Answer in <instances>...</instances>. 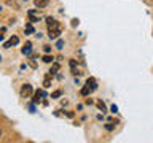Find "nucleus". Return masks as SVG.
<instances>
[{"mask_svg": "<svg viewBox=\"0 0 153 143\" xmlns=\"http://www.w3.org/2000/svg\"><path fill=\"white\" fill-rule=\"evenodd\" d=\"M46 26H48V33H50V38L51 40H56L57 37L61 35V24L53 18H48L46 19Z\"/></svg>", "mask_w": 153, "mask_h": 143, "instance_id": "nucleus-1", "label": "nucleus"}, {"mask_svg": "<svg viewBox=\"0 0 153 143\" xmlns=\"http://www.w3.org/2000/svg\"><path fill=\"white\" fill-rule=\"evenodd\" d=\"M97 89V81H96V78H91L86 81V84L83 86V89H81V95H89L91 92H94V91Z\"/></svg>", "mask_w": 153, "mask_h": 143, "instance_id": "nucleus-2", "label": "nucleus"}, {"mask_svg": "<svg viewBox=\"0 0 153 143\" xmlns=\"http://www.w3.org/2000/svg\"><path fill=\"white\" fill-rule=\"evenodd\" d=\"M18 43H19V38H18L16 35H13L8 41H5V43H3V48H7V49H8V48H11V46H14V45H18Z\"/></svg>", "mask_w": 153, "mask_h": 143, "instance_id": "nucleus-3", "label": "nucleus"}, {"mask_svg": "<svg viewBox=\"0 0 153 143\" xmlns=\"http://www.w3.org/2000/svg\"><path fill=\"white\" fill-rule=\"evenodd\" d=\"M30 94H32V86L30 84H24L21 88V95L22 97H29Z\"/></svg>", "mask_w": 153, "mask_h": 143, "instance_id": "nucleus-4", "label": "nucleus"}, {"mask_svg": "<svg viewBox=\"0 0 153 143\" xmlns=\"http://www.w3.org/2000/svg\"><path fill=\"white\" fill-rule=\"evenodd\" d=\"M29 18H30L32 22H37L38 19H40V14H38L37 11H33V10H30V11H29Z\"/></svg>", "mask_w": 153, "mask_h": 143, "instance_id": "nucleus-5", "label": "nucleus"}, {"mask_svg": "<svg viewBox=\"0 0 153 143\" xmlns=\"http://www.w3.org/2000/svg\"><path fill=\"white\" fill-rule=\"evenodd\" d=\"M40 97H46L45 91H38V92H35V95H33V103L40 102Z\"/></svg>", "mask_w": 153, "mask_h": 143, "instance_id": "nucleus-6", "label": "nucleus"}, {"mask_svg": "<svg viewBox=\"0 0 153 143\" xmlns=\"http://www.w3.org/2000/svg\"><path fill=\"white\" fill-rule=\"evenodd\" d=\"M30 52H32V43H26V46H24L22 48V54L24 56H29V54H30Z\"/></svg>", "mask_w": 153, "mask_h": 143, "instance_id": "nucleus-7", "label": "nucleus"}, {"mask_svg": "<svg viewBox=\"0 0 153 143\" xmlns=\"http://www.w3.org/2000/svg\"><path fill=\"white\" fill-rule=\"evenodd\" d=\"M48 2H50V0H35V5L38 8H45L48 5Z\"/></svg>", "mask_w": 153, "mask_h": 143, "instance_id": "nucleus-8", "label": "nucleus"}, {"mask_svg": "<svg viewBox=\"0 0 153 143\" xmlns=\"http://www.w3.org/2000/svg\"><path fill=\"white\" fill-rule=\"evenodd\" d=\"M35 30H33V27H32V24H27L26 26V33H33Z\"/></svg>", "mask_w": 153, "mask_h": 143, "instance_id": "nucleus-9", "label": "nucleus"}, {"mask_svg": "<svg viewBox=\"0 0 153 143\" xmlns=\"http://www.w3.org/2000/svg\"><path fill=\"white\" fill-rule=\"evenodd\" d=\"M43 62H46V64H51V62H53V56H45V57H43Z\"/></svg>", "mask_w": 153, "mask_h": 143, "instance_id": "nucleus-10", "label": "nucleus"}, {"mask_svg": "<svg viewBox=\"0 0 153 143\" xmlns=\"http://www.w3.org/2000/svg\"><path fill=\"white\" fill-rule=\"evenodd\" d=\"M62 46H64V41H62V40H57V41H56V48H57V49H62Z\"/></svg>", "mask_w": 153, "mask_h": 143, "instance_id": "nucleus-11", "label": "nucleus"}, {"mask_svg": "<svg viewBox=\"0 0 153 143\" xmlns=\"http://www.w3.org/2000/svg\"><path fill=\"white\" fill-rule=\"evenodd\" d=\"M97 108L104 113V111H105V105H104V102H99V103H97Z\"/></svg>", "mask_w": 153, "mask_h": 143, "instance_id": "nucleus-12", "label": "nucleus"}, {"mask_svg": "<svg viewBox=\"0 0 153 143\" xmlns=\"http://www.w3.org/2000/svg\"><path fill=\"white\" fill-rule=\"evenodd\" d=\"M57 69H59V65H57V64H54V65H53V70L50 72V73L53 75V73H56V72H57Z\"/></svg>", "mask_w": 153, "mask_h": 143, "instance_id": "nucleus-13", "label": "nucleus"}, {"mask_svg": "<svg viewBox=\"0 0 153 143\" xmlns=\"http://www.w3.org/2000/svg\"><path fill=\"white\" fill-rule=\"evenodd\" d=\"M59 95H61V91H54V92L51 94V97H54V99H56V97H59Z\"/></svg>", "mask_w": 153, "mask_h": 143, "instance_id": "nucleus-14", "label": "nucleus"}, {"mask_svg": "<svg viewBox=\"0 0 153 143\" xmlns=\"http://www.w3.org/2000/svg\"><path fill=\"white\" fill-rule=\"evenodd\" d=\"M110 111H112V113H118V107H117V105H112V108H110Z\"/></svg>", "mask_w": 153, "mask_h": 143, "instance_id": "nucleus-15", "label": "nucleus"}, {"mask_svg": "<svg viewBox=\"0 0 153 143\" xmlns=\"http://www.w3.org/2000/svg\"><path fill=\"white\" fill-rule=\"evenodd\" d=\"M113 127H115V126H113L112 122H108L107 126H105V129H107V130H113Z\"/></svg>", "mask_w": 153, "mask_h": 143, "instance_id": "nucleus-16", "label": "nucleus"}, {"mask_svg": "<svg viewBox=\"0 0 153 143\" xmlns=\"http://www.w3.org/2000/svg\"><path fill=\"white\" fill-rule=\"evenodd\" d=\"M43 51H45V52H50V51H51V46H43Z\"/></svg>", "mask_w": 153, "mask_h": 143, "instance_id": "nucleus-17", "label": "nucleus"}, {"mask_svg": "<svg viewBox=\"0 0 153 143\" xmlns=\"http://www.w3.org/2000/svg\"><path fill=\"white\" fill-rule=\"evenodd\" d=\"M0 41H3V35H0Z\"/></svg>", "mask_w": 153, "mask_h": 143, "instance_id": "nucleus-18", "label": "nucleus"}, {"mask_svg": "<svg viewBox=\"0 0 153 143\" xmlns=\"http://www.w3.org/2000/svg\"><path fill=\"white\" fill-rule=\"evenodd\" d=\"M0 138H2V129H0Z\"/></svg>", "mask_w": 153, "mask_h": 143, "instance_id": "nucleus-19", "label": "nucleus"}, {"mask_svg": "<svg viewBox=\"0 0 153 143\" xmlns=\"http://www.w3.org/2000/svg\"><path fill=\"white\" fill-rule=\"evenodd\" d=\"M0 60H2V56H0Z\"/></svg>", "mask_w": 153, "mask_h": 143, "instance_id": "nucleus-20", "label": "nucleus"}]
</instances>
